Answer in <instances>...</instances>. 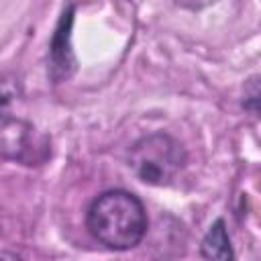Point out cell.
<instances>
[{
	"label": "cell",
	"instance_id": "52a82bcc",
	"mask_svg": "<svg viewBox=\"0 0 261 261\" xmlns=\"http://www.w3.org/2000/svg\"><path fill=\"white\" fill-rule=\"evenodd\" d=\"M181 2L188 4V6H192V8H202V6L212 4V2H216V0H181Z\"/></svg>",
	"mask_w": 261,
	"mask_h": 261
},
{
	"label": "cell",
	"instance_id": "3957f363",
	"mask_svg": "<svg viewBox=\"0 0 261 261\" xmlns=\"http://www.w3.org/2000/svg\"><path fill=\"white\" fill-rule=\"evenodd\" d=\"M71 24L73 6H67V10H63L59 18L49 47V73L55 82H63L75 71V57L71 51Z\"/></svg>",
	"mask_w": 261,
	"mask_h": 261
},
{
	"label": "cell",
	"instance_id": "277c9868",
	"mask_svg": "<svg viewBox=\"0 0 261 261\" xmlns=\"http://www.w3.org/2000/svg\"><path fill=\"white\" fill-rule=\"evenodd\" d=\"M200 253L206 259H220V261H228L232 259V249H230V239L226 232V224L222 218H218L206 232V237L202 239L200 245Z\"/></svg>",
	"mask_w": 261,
	"mask_h": 261
},
{
	"label": "cell",
	"instance_id": "6da1fadb",
	"mask_svg": "<svg viewBox=\"0 0 261 261\" xmlns=\"http://www.w3.org/2000/svg\"><path fill=\"white\" fill-rule=\"evenodd\" d=\"M147 224L143 202L126 190H108L100 194L86 214L90 234L112 251L137 247L147 232Z\"/></svg>",
	"mask_w": 261,
	"mask_h": 261
},
{
	"label": "cell",
	"instance_id": "5b68a950",
	"mask_svg": "<svg viewBox=\"0 0 261 261\" xmlns=\"http://www.w3.org/2000/svg\"><path fill=\"white\" fill-rule=\"evenodd\" d=\"M18 96L16 80L8 75H0V128H4L12 120V106Z\"/></svg>",
	"mask_w": 261,
	"mask_h": 261
},
{
	"label": "cell",
	"instance_id": "7a4b0ae2",
	"mask_svg": "<svg viewBox=\"0 0 261 261\" xmlns=\"http://www.w3.org/2000/svg\"><path fill=\"white\" fill-rule=\"evenodd\" d=\"M188 161L179 141L165 133L141 137L128 151V167L149 186H167L184 169Z\"/></svg>",
	"mask_w": 261,
	"mask_h": 261
},
{
	"label": "cell",
	"instance_id": "8992f818",
	"mask_svg": "<svg viewBox=\"0 0 261 261\" xmlns=\"http://www.w3.org/2000/svg\"><path fill=\"white\" fill-rule=\"evenodd\" d=\"M257 102H259V88H257V77L251 80V94L245 100V108H249L251 112H257Z\"/></svg>",
	"mask_w": 261,
	"mask_h": 261
}]
</instances>
